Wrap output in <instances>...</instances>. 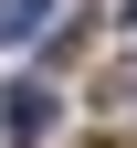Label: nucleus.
<instances>
[{
	"mask_svg": "<svg viewBox=\"0 0 137 148\" xmlns=\"http://www.w3.org/2000/svg\"><path fill=\"white\" fill-rule=\"evenodd\" d=\"M0 127H11V148H32L53 127V95H42V85H11V95H0Z\"/></svg>",
	"mask_w": 137,
	"mask_h": 148,
	"instance_id": "obj_1",
	"label": "nucleus"
},
{
	"mask_svg": "<svg viewBox=\"0 0 137 148\" xmlns=\"http://www.w3.org/2000/svg\"><path fill=\"white\" fill-rule=\"evenodd\" d=\"M95 95H106V106H137V64H116L106 85H95Z\"/></svg>",
	"mask_w": 137,
	"mask_h": 148,
	"instance_id": "obj_2",
	"label": "nucleus"
}]
</instances>
